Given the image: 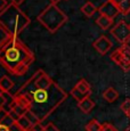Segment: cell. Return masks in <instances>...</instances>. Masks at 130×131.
Returning a JSON list of instances; mask_svg holds the SVG:
<instances>
[{
    "instance_id": "1",
    "label": "cell",
    "mask_w": 130,
    "mask_h": 131,
    "mask_svg": "<svg viewBox=\"0 0 130 131\" xmlns=\"http://www.w3.org/2000/svg\"><path fill=\"white\" fill-rule=\"evenodd\" d=\"M16 94L25 95L29 98L30 111L38 116L40 122L47 119L67 97L66 92L42 70H38Z\"/></svg>"
},
{
    "instance_id": "2",
    "label": "cell",
    "mask_w": 130,
    "mask_h": 131,
    "mask_svg": "<svg viewBox=\"0 0 130 131\" xmlns=\"http://www.w3.org/2000/svg\"><path fill=\"white\" fill-rule=\"evenodd\" d=\"M34 62V55L17 37H10L0 46V65L15 77H22Z\"/></svg>"
},
{
    "instance_id": "3",
    "label": "cell",
    "mask_w": 130,
    "mask_h": 131,
    "mask_svg": "<svg viewBox=\"0 0 130 131\" xmlns=\"http://www.w3.org/2000/svg\"><path fill=\"white\" fill-rule=\"evenodd\" d=\"M0 24L12 37L18 34L30 24V18L19 9V7L9 4L6 9L0 12Z\"/></svg>"
},
{
    "instance_id": "4",
    "label": "cell",
    "mask_w": 130,
    "mask_h": 131,
    "mask_svg": "<svg viewBox=\"0 0 130 131\" xmlns=\"http://www.w3.org/2000/svg\"><path fill=\"white\" fill-rule=\"evenodd\" d=\"M66 19L67 16L55 4H50L38 16V21L51 33H55L66 22Z\"/></svg>"
},
{
    "instance_id": "5",
    "label": "cell",
    "mask_w": 130,
    "mask_h": 131,
    "mask_svg": "<svg viewBox=\"0 0 130 131\" xmlns=\"http://www.w3.org/2000/svg\"><path fill=\"white\" fill-rule=\"evenodd\" d=\"M111 34L115 38L116 41H119L121 45H123L130 38L129 24H127L124 21H120L119 23L111 30Z\"/></svg>"
},
{
    "instance_id": "6",
    "label": "cell",
    "mask_w": 130,
    "mask_h": 131,
    "mask_svg": "<svg viewBox=\"0 0 130 131\" xmlns=\"http://www.w3.org/2000/svg\"><path fill=\"white\" fill-rule=\"evenodd\" d=\"M98 13H99V15H105V16L114 19L120 14V10L111 0H107L106 2H104L98 8Z\"/></svg>"
},
{
    "instance_id": "7",
    "label": "cell",
    "mask_w": 130,
    "mask_h": 131,
    "mask_svg": "<svg viewBox=\"0 0 130 131\" xmlns=\"http://www.w3.org/2000/svg\"><path fill=\"white\" fill-rule=\"evenodd\" d=\"M94 48L101 55H105L109 52V50L112 48V41L105 36H101L98 39H96L92 43Z\"/></svg>"
},
{
    "instance_id": "8",
    "label": "cell",
    "mask_w": 130,
    "mask_h": 131,
    "mask_svg": "<svg viewBox=\"0 0 130 131\" xmlns=\"http://www.w3.org/2000/svg\"><path fill=\"white\" fill-rule=\"evenodd\" d=\"M111 59L113 60L114 63L117 65V66H120L122 70H123L124 72H128L130 71V64L128 62H127L126 59H124L123 55H122L121 50H120V48H117L116 50H114L113 52H112L111 55Z\"/></svg>"
},
{
    "instance_id": "9",
    "label": "cell",
    "mask_w": 130,
    "mask_h": 131,
    "mask_svg": "<svg viewBox=\"0 0 130 131\" xmlns=\"http://www.w3.org/2000/svg\"><path fill=\"white\" fill-rule=\"evenodd\" d=\"M78 107L80 108V111L82 113L88 114V113H90V111L92 108L95 107V103H94V100L90 99V97H86L84 99H82L81 102L78 103Z\"/></svg>"
},
{
    "instance_id": "10",
    "label": "cell",
    "mask_w": 130,
    "mask_h": 131,
    "mask_svg": "<svg viewBox=\"0 0 130 131\" xmlns=\"http://www.w3.org/2000/svg\"><path fill=\"white\" fill-rule=\"evenodd\" d=\"M111 1L119 8L120 14L128 15L130 13V0H111Z\"/></svg>"
},
{
    "instance_id": "11",
    "label": "cell",
    "mask_w": 130,
    "mask_h": 131,
    "mask_svg": "<svg viewBox=\"0 0 130 131\" xmlns=\"http://www.w3.org/2000/svg\"><path fill=\"white\" fill-rule=\"evenodd\" d=\"M74 88H77L79 91H81L82 94L86 95L87 97H89L90 94H91V87H90V84H89L84 79H81L80 81L77 82V84L74 85Z\"/></svg>"
},
{
    "instance_id": "12",
    "label": "cell",
    "mask_w": 130,
    "mask_h": 131,
    "mask_svg": "<svg viewBox=\"0 0 130 131\" xmlns=\"http://www.w3.org/2000/svg\"><path fill=\"white\" fill-rule=\"evenodd\" d=\"M103 98L107 103H114L117 98H119V92H117L114 88L110 87L103 92Z\"/></svg>"
},
{
    "instance_id": "13",
    "label": "cell",
    "mask_w": 130,
    "mask_h": 131,
    "mask_svg": "<svg viewBox=\"0 0 130 131\" xmlns=\"http://www.w3.org/2000/svg\"><path fill=\"white\" fill-rule=\"evenodd\" d=\"M112 23H113V19L110 18V17H107V16H105V15H99L96 19V24L98 25L102 30L110 29Z\"/></svg>"
},
{
    "instance_id": "14",
    "label": "cell",
    "mask_w": 130,
    "mask_h": 131,
    "mask_svg": "<svg viewBox=\"0 0 130 131\" xmlns=\"http://www.w3.org/2000/svg\"><path fill=\"white\" fill-rule=\"evenodd\" d=\"M0 87L4 90V92H10V90L14 88V82L10 80V78L4 75L0 78Z\"/></svg>"
},
{
    "instance_id": "15",
    "label": "cell",
    "mask_w": 130,
    "mask_h": 131,
    "mask_svg": "<svg viewBox=\"0 0 130 131\" xmlns=\"http://www.w3.org/2000/svg\"><path fill=\"white\" fill-rule=\"evenodd\" d=\"M81 12L83 13L87 17H91V16H94V14L97 12V8L91 1H87L86 4L81 7Z\"/></svg>"
},
{
    "instance_id": "16",
    "label": "cell",
    "mask_w": 130,
    "mask_h": 131,
    "mask_svg": "<svg viewBox=\"0 0 130 131\" xmlns=\"http://www.w3.org/2000/svg\"><path fill=\"white\" fill-rule=\"evenodd\" d=\"M16 123L19 125V127L22 128L24 131H30L32 129V127H33V124H32V122L30 121L27 117L25 116V114L23 115V116H21L18 119V121H16Z\"/></svg>"
},
{
    "instance_id": "17",
    "label": "cell",
    "mask_w": 130,
    "mask_h": 131,
    "mask_svg": "<svg viewBox=\"0 0 130 131\" xmlns=\"http://www.w3.org/2000/svg\"><path fill=\"white\" fill-rule=\"evenodd\" d=\"M101 130H102V124L95 119L90 120L88 124L86 125V131H101Z\"/></svg>"
},
{
    "instance_id": "18",
    "label": "cell",
    "mask_w": 130,
    "mask_h": 131,
    "mask_svg": "<svg viewBox=\"0 0 130 131\" xmlns=\"http://www.w3.org/2000/svg\"><path fill=\"white\" fill-rule=\"evenodd\" d=\"M10 37L12 36H9V33L4 29V26L0 24V46H1V45L4 43L6 40H8Z\"/></svg>"
},
{
    "instance_id": "19",
    "label": "cell",
    "mask_w": 130,
    "mask_h": 131,
    "mask_svg": "<svg viewBox=\"0 0 130 131\" xmlns=\"http://www.w3.org/2000/svg\"><path fill=\"white\" fill-rule=\"evenodd\" d=\"M71 96H72V97L75 98V99L78 100V103H79V102H81L82 99H84V98L87 97V96H86V95H83L81 91H79V90L77 89V88H73V89L71 90Z\"/></svg>"
},
{
    "instance_id": "20",
    "label": "cell",
    "mask_w": 130,
    "mask_h": 131,
    "mask_svg": "<svg viewBox=\"0 0 130 131\" xmlns=\"http://www.w3.org/2000/svg\"><path fill=\"white\" fill-rule=\"evenodd\" d=\"M121 111L124 113V114H128L130 112V98H127V99H124V102L121 104Z\"/></svg>"
},
{
    "instance_id": "21",
    "label": "cell",
    "mask_w": 130,
    "mask_h": 131,
    "mask_svg": "<svg viewBox=\"0 0 130 131\" xmlns=\"http://www.w3.org/2000/svg\"><path fill=\"white\" fill-rule=\"evenodd\" d=\"M120 50H121V52H122V55H123L124 59H126L127 62L130 64V49H129V48H127L124 45H122V46L120 47Z\"/></svg>"
},
{
    "instance_id": "22",
    "label": "cell",
    "mask_w": 130,
    "mask_h": 131,
    "mask_svg": "<svg viewBox=\"0 0 130 131\" xmlns=\"http://www.w3.org/2000/svg\"><path fill=\"white\" fill-rule=\"evenodd\" d=\"M101 131H117V130L114 125L111 124V123H103V124H102Z\"/></svg>"
},
{
    "instance_id": "23",
    "label": "cell",
    "mask_w": 130,
    "mask_h": 131,
    "mask_svg": "<svg viewBox=\"0 0 130 131\" xmlns=\"http://www.w3.org/2000/svg\"><path fill=\"white\" fill-rule=\"evenodd\" d=\"M2 124H6V125H8V127H12V125H13L14 124V123H15V121L13 120V119H12V116H10V115H9V114H7V116L6 117H5V119L4 120H2Z\"/></svg>"
},
{
    "instance_id": "24",
    "label": "cell",
    "mask_w": 130,
    "mask_h": 131,
    "mask_svg": "<svg viewBox=\"0 0 130 131\" xmlns=\"http://www.w3.org/2000/svg\"><path fill=\"white\" fill-rule=\"evenodd\" d=\"M7 105V99H6V96L5 94L0 95V110H4Z\"/></svg>"
},
{
    "instance_id": "25",
    "label": "cell",
    "mask_w": 130,
    "mask_h": 131,
    "mask_svg": "<svg viewBox=\"0 0 130 131\" xmlns=\"http://www.w3.org/2000/svg\"><path fill=\"white\" fill-rule=\"evenodd\" d=\"M44 129H45V127L41 124V122H39V123H36V124L32 127L31 130H33V131H44Z\"/></svg>"
},
{
    "instance_id": "26",
    "label": "cell",
    "mask_w": 130,
    "mask_h": 131,
    "mask_svg": "<svg viewBox=\"0 0 130 131\" xmlns=\"http://www.w3.org/2000/svg\"><path fill=\"white\" fill-rule=\"evenodd\" d=\"M45 128H46L47 131H59V130L56 128V125L52 124V123H48V124H47Z\"/></svg>"
},
{
    "instance_id": "27",
    "label": "cell",
    "mask_w": 130,
    "mask_h": 131,
    "mask_svg": "<svg viewBox=\"0 0 130 131\" xmlns=\"http://www.w3.org/2000/svg\"><path fill=\"white\" fill-rule=\"evenodd\" d=\"M8 2H7V0H0V12H2L4 9H6L7 7H8Z\"/></svg>"
},
{
    "instance_id": "28",
    "label": "cell",
    "mask_w": 130,
    "mask_h": 131,
    "mask_svg": "<svg viewBox=\"0 0 130 131\" xmlns=\"http://www.w3.org/2000/svg\"><path fill=\"white\" fill-rule=\"evenodd\" d=\"M10 131H24V130L22 129V128L19 127V125L17 124L16 122H15L14 124H13V125H12V127H10Z\"/></svg>"
},
{
    "instance_id": "29",
    "label": "cell",
    "mask_w": 130,
    "mask_h": 131,
    "mask_svg": "<svg viewBox=\"0 0 130 131\" xmlns=\"http://www.w3.org/2000/svg\"><path fill=\"white\" fill-rule=\"evenodd\" d=\"M7 114H8V112H6L5 110H0V123H1L2 120L7 116Z\"/></svg>"
},
{
    "instance_id": "30",
    "label": "cell",
    "mask_w": 130,
    "mask_h": 131,
    "mask_svg": "<svg viewBox=\"0 0 130 131\" xmlns=\"http://www.w3.org/2000/svg\"><path fill=\"white\" fill-rule=\"evenodd\" d=\"M10 1H12L10 4H13V5H15V6L18 7V6H21V5L23 4V2L25 1V0H10Z\"/></svg>"
},
{
    "instance_id": "31",
    "label": "cell",
    "mask_w": 130,
    "mask_h": 131,
    "mask_svg": "<svg viewBox=\"0 0 130 131\" xmlns=\"http://www.w3.org/2000/svg\"><path fill=\"white\" fill-rule=\"evenodd\" d=\"M0 131H10V127H8V125H6V124H2V123H0Z\"/></svg>"
},
{
    "instance_id": "32",
    "label": "cell",
    "mask_w": 130,
    "mask_h": 131,
    "mask_svg": "<svg viewBox=\"0 0 130 131\" xmlns=\"http://www.w3.org/2000/svg\"><path fill=\"white\" fill-rule=\"evenodd\" d=\"M123 45H124V46H126L127 48H129V49H130V38H129V39H128V40H127V41H126V42H124V43H123Z\"/></svg>"
},
{
    "instance_id": "33",
    "label": "cell",
    "mask_w": 130,
    "mask_h": 131,
    "mask_svg": "<svg viewBox=\"0 0 130 131\" xmlns=\"http://www.w3.org/2000/svg\"><path fill=\"white\" fill-rule=\"evenodd\" d=\"M59 1H61V0H50V2H51V4H55V5H56L57 2H59Z\"/></svg>"
},
{
    "instance_id": "34",
    "label": "cell",
    "mask_w": 130,
    "mask_h": 131,
    "mask_svg": "<svg viewBox=\"0 0 130 131\" xmlns=\"http://www.w3.org/2000/svg\"><path fill=\"white\" fill-rule=\"evenodd\" d=\"M2 94H4V90H2L1 87H0V95H2Z\"/></svg>"
},
{
    "instance_id": "35",
    "label": "cell",
    "mask_w": 130,
    "mask_h": 131,
    "mask_svg": "<svg viewBox=\"0 0 130 131\" xmlns=\"http://www.w3.org/2000/svg\"><path fill=\"white\" fill-rule=\"evenodd\" d=\"M126 131H130V125H129V127H128V128H127V129H126Z\"/></svg>"
},
{
    "instance_id": "36",
    "label": "cell",
    "mask_w": 130,
    "mask_h": 131,
    "mask_svg": "<svg viewBox=\"0 0 130 131\" xmlns=\"http://www.w3.org/2000/svg\"><path fill=\"white\" fill-rule=\"evenodd\" d=\"M127 116H128V117H129V119H130V112L128 113V114H127Z\"/></svg>"
},
{
    "instance_id": "37",
    "label": "cell",
    "mask_w": 130,
    "mask_h": 131,
    "mask_svg": "<svg viewBox=\"0 0 130 131\" xmlns=\"http://www.w3.org/2000/svg\"><path fill=\"white\" fill-rule=\"evenodd\" d=\"M30 131H33V130H30Z\"/></svg>"
},
{
    "instance_id": "38",
    "label": "cell",
    "mask_w": 130,
    "mask_h": 131,
    "mask_svg": "<svg viewBox=\"0 0 130 131\" xmlns=\"http://www.w3.org/2000/svg\"><path fill=\"white\" fill-rule=\"evenodd\" d=\"M129 26H130V24H129Z\"/></svg>"
}]
</instances>
